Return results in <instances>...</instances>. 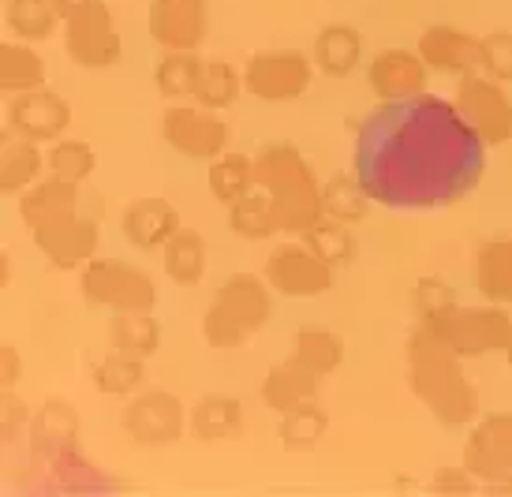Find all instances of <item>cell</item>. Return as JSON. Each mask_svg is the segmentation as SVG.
Returning <instances> with one entry per match:
<instances>
[{
    "instance_id": "16",
    "label": "cell",
    "mask_w": 512,
    "mask_h": 497,
    "mask_svg": "<svg viewBox=\"0 0 512 497\" xmlns=\"http://www.w3.org/2000/svg\"><path fill=\"white\" fill-rule=\"evenodd\" d=\"M427 75L430 68L423 64L419 53L385 49V53H378V57L370 60L367 83H370V94L378 101H404L427 90Z\"/></svg>"
},
{
    "instance_id": "12",
    "label": "cell",
    "mask_w": 512,
    "mask_h": 497,
    "mask_svg": "<svg viewBox=\"0 0 512 497\" xmlns=\"http://www.w3.org/2000/svg\"><path fill=\"white\" fill-rule=\"evenodd\" d=\"M464 468L490 486L512 479V412L486 415L471 430L464 445Z\"/></svg>"
},
{
    "instance_id": "38",
    "label": "cell",
    "mask_w": 512,
    "mask_h": 497,
    "mask_svg": "<svg viewBox=\"0 0 512 497\" xmlns=\"http://www.w3.org/2000/svg\"><path fill=\"white\" fill-rule=\"evenodd\" d=\"M243 90V71H236L228 60H206L202 64V75H199V86H195V101H199L202 109H228L232 101L240 98Z\"/></svg>"
},
{
    "instance_id": "28",
    "label": "cell",
    "mask_w": 512,
    "mask_h": 497,
    "mask_svg": "<svg viewBox=\"0 0 512 497\" xmlns=\"http://www.w3.org/2000/svg\"><path fill=\"white\" fill-rule=\"evenodd\" d=\"M326 430H329V415H326V408H318V397H314L281 415L277 438H281V445H285L288 453H311V449L322 445Z\"/></svg>"
},
{
    "instance_id": "30",
    "label": "cell",
    "mask_w": 512,
    "mask_h": 497,
    "mask_svg": "<svg viewBox=\"0 0 512 497\" xmlns=\"http://www.w3.org/2000/svg\"><path fill=\"white\" fill-rule=\"evenodd\" d=\"M202 64L191 49H172L165 57L157 60L154 68V86L157 94L165 101H184V98H195V86H199V75H202Z\"/></svg>"
},
{
    "instance_id": "34",
    "label": "cell",
    "mask_w": 512,
    "mask_h": 497,
    "mask_svg": "<svg viewBox=\"0 0 512 497\" xmlns=\"http://www.w3.org/2000/svg\"><path fill=\"white\" fill-rule=\"evenodd\" d=\"M292 359L318 378H329L344 363V341L333 329H299L296 344H292Z\"/></svg>"
},
{
    "instance_id": "42",
    "label": "cell",
    "mask_w": 512,
    "mask_h": 497,
    "mask_svg": "<svg viewBox=\"0 0 512 497\" xmlns=\"http://www.w3.org/2000/svg\"><path fill=\"white\" fill-rule=\"evenodd\" d=\"M202 337H206L210 348H240L251 333H247L232 314L221 311L217 303H210V311H206V318H202Z\"/></svg>"
},
{
    "instance_id": "45",
    "label": "cell",
    "mask_w": 512,
    "mask_h": 497,
    "mask_svg": "<svg viewBox=\"0 0 512 497\" xmlns=\"http://www.w3.org/2000/svg\"><path fill=\"white\" fill-rule=\"evenodd\" d=\"M23 378V359H19V348L12 341L0 344V385L12 389L15 382Z\"/></svg>"
},
{
    "instance_id": "43",
    "label": "cell",
    "mask_w": 512,
    "mask_h": 497,
    "mask_svg": "<svg viewBox=\"0 0 512 497\" xmlns=\"http://www.w3.org/2000/svg\"><path fill=\"white\" fill-rule=\"evenodd\" d=\"M412 303H415V314L427 318V314H438V311H445V307H453L456 296L441 277H419V284H415V292H412Z\"/></svg>"
},
{
    "instance_id": "18",
    "label": "cell",
    "mask_w": 512,
    "mask_h": 497,
    "mask_svg": "<svg viewBox=\"0 0 512 497\" xmlns=\"http://www.w3.org/2000/svg\"><path fill=\"white\" fill-rule=\"evenodd\" d=\"M124 240L139 251H161L180 232V213L169 199H135L120 217Z\"/></svg>"
},
{
    "instance_id": "7",
    "label": "cell",
    "mask_w": 512,
    "mask_h": 497,
    "mask_svg": "<svg viewBox=\"0 0 512 497\" xmlns=\"http://www.w3.org/2000/svg\"><path fill=\"white\" fill-rule=\"evenodd\" d=\"M453 105L486 146H505L512 139V98L505 94V86L498 79L475 75V71L460 75Z\"/></svg>"
},
{
    "instance_id": "46",
    "label": "cell",
    "mask_w": 512,
    "mask_h": 497,
    "mask_svg": "<svg viewBox=\"0 0 512 497\" xmlns=\"http://www.w3.org/2000/svg\"><path fill=\"white\" fill-rule=\"evenodd\" d=\"M471 475L468 468H449L441 471L438 479H434V490H449V494H464V490H471Z\"/></svg>"
},
{
    "instance_id": "9",
    "label": "cell",
    "mask_w": 512,
    "mask_h": 497,
    "mask_svg": "<svg viewBox=\"0 0 512 497\" xmlns=\"http://www.w3.org/2000/svg\"><path fill=\"white\" fill-rule=\"evenodd\" d=\"M161 139L169 142L176 154L191 161H214L228 150V124L214 109L202 105H172L161 116Z\"/></svg>"
},
{
    "instance_id": "49",
    "label": "cell",
    "mask_w": 512,
    "mask_h": 497,
    "mask_svg": "<svg viewBox=\"0 0 512 497\" xmlns=\"http://www.w3.org/2000/svg\"><path fill=\"white\" fill-rule=\"evenodd\" d=\"M505 359H509V367H512V341H509V348H505Z\"/></svg>"
},
{
    "instance_id": "25",
    "label": "cell",
    "mask_w": 512,
    "mask_h": 497,
    "mask_svg": "<svg viewBox=\"0 0 512 497\" xmlns=\"http://www.w3.org/2000/svg\"><path fill=\"white\" fill-rule=\"evenodd\" d=\"M42 142L30 139H4L0 146V191L4 195H23L27 187H34L42 180L45 169V154L38 150Z\"/></svg>"
},
{
    "instance_id": "11",
    "label": "cell",
    "mask_w": 512,
    "mask_h": 497,
    "mask_svg": "<svg viewBox=\"0 0 512 497\" xmlns=\"http://www.w3.org/2000/svg\"><path fill=\"white\" fill-rule=\"evenodd\" d=\"M314 83V60L292 49L255 53L243 68V90L258 101H292Z\"/></svg>"
},
{
    "instance_id": "20",
    "label": "cell",
    "mask_w": 512,
    "mask_h": 497,
    "mask_svg": "<svg viewBox=\"0 0 512 497\" xmlns=\"http://www.w3.org/2000/svg\"><path fill=\"white\" fill-rule=\"evenodd\" d=\"M79 187L72 180H60V176H45L34 187H27L19 195V217L23 225L34 232V228L57 225L64 217H75L79 213Z\"/></svg>"
},
{
    "instance_id": "48",
    "label": "cell",
    "mask_w": 512,
    "mask_h": 497,
    "mask_svg": "<svg viewBox=\"0 0 512 497\" xmlns=\"http://www.w3.org/2000/svg\"><path fill=\"white\" fill-rule=\"evenodd\" d=\"M0 266H4V284H8L12 281V255H8V251L0 255Z\"/></svg>"
},
{
    "instance_id": "27",
    "label": "cell",
    "mask_w": 512,
    "mask_h": 497,
    "mask_svg": "<svg viewBox=\"0 0 512 497\" xmlns=\"http://www.w3.org/2000/svg\"><path fill=\"white\" fill-rule=\"evenodd\" d=\"M161 266L169 273V281L180 288H191L206 277V240L191 228H180L165 247H161Z\"/></svg>"
},
{
    "instance_id": "15",
    "label": "cell",
    "mask_w": 512,
    "mask_h": 497,
    "mask_svg": "<svg viewBox=\"0 0 512 497\" xmlns=\"http://www.w3.org/2000/svg\"><path fill=\"white\" fill-rule=\"evenodd\" d=\"M34 247L53 270H83L90 258H98V225L75 213L57 225L34 228Z\"/></svg>"
},
{
    "instance_id": "44",
    "label": "cell",
    "mask_w": 512,
    "mask_h": 497,
    "mask_svg": "<svg viewBox=\"0 0 512 497\" xmlns=\"http://www.w3.org/2000/svg\"><path fill=\"white\" fill-rule=\"evenodd\" d=\"M0 415H4V438L12 441L15 430L27 423V404L15 397L12 389H4V400H0Z\"/></svg>"
},
{
    "instance_id": "35",
    "label": "cell",
    "mask_w": 512,
    "mask_h": 497,
    "mask_svg": "<svg viewBox=\"0 0 512 497\" xmlns=\"http://www.w3.org/2000/svg\"><path fill=\"white\" fill-rule=\"evenodd\" d=\"M4 23L19 34V42H42L57 30V23H64V15L53 0H8Z\"/></svg>"
},
{
    "instance_id": "14",
    "label": "cell",
    "mask_w": 512,
    "mask_h": 497,
    "mask_svg": "<svg viewBox=\"0 0 512 497\" xmlns=\"http://www.w3.org/2000/svg\"><path fill=\"white\" fill-rule=\"evenodd\" d=\"M146 27L165 53L172 49H199L210 30V8L206 0H150Z\"/></svg>"
},
{
    "instance_id": "3",
    "label": "cell",
    "mask_w": 512,
    "mask_h": 497,
    "mask_svg": "<svg viewBox=\"0 0 512 497\" xmlns=\"http://www.w3.org/2000/svg\"><path fill=\"white\" fill-rule=\"evenodd\" d=\"M255 184L270 195L277 228L285 236H303L307 228L326 217L318 176H314L311 161L299 154V146L292 142H270L255 157Z\"/></svg>"
},
{
    "instance_id": "4",
    "label": "cell",
    "mask_w": 512,
    "mask_h": 497,
    "mask_svg": "<svg viewBox=\"0 0 512 497\" xmlns=\"http://www.w3.org/2000/svg\"><path fill=\"white\" fill-rule=\"evenodd\" d=\"M419 326H427L434 337H441L464 359L505 352L512 341V318L501 303H483V307H460V303H453L445 311L419 318Z\"/></svg>"
},
{
    "instance_id": "31",
    "label": "cell",
    "mask_w": 512,
    "mask_h": 497,
    "mask_svg": "<svg viewBox=\"0 0 512 497\" xmlns=\"http://www.w3.org/2000/svg\"><path fill=\"white\" fill-rule=\"evenodd\" d=\"M45 86V60L23 42L0 45V90L4 94H27Z\"/></svg>"
},
{
    "instance_id": "2",
    "label": "cell",
    "mask_w": 512,
    "mask_h": 497,
    "mask_svg": "<svg viewBox=\"0 0 512 497\" xmlns=\"http://www.w3.org/2000/svg\"><path fill=\"white\" fill-rule=\"evenodd\" d=\"M408 385L445 426H468L479 412V393L464 374V355L419 326L408 337Z\"/></svg>"
},
{
    "instance_id": "1",
    "label": "cell",
    "mask_w": 512,
    "mask_h": 497,
    "mask_svg": "<svg viewBox=\"0 0 512 497\" xmlns=\"http://www.w3.org/2000/svg\"><path fill=\"white\" fill-rule=\"evenodd\" d=\"M483 161L486 142L460 109L430 94L382 101L359 128L356 176L393 210L453 206L479 184Z\"/></svg>"
},
{
    "instance_id": "6",
    "label": "cell",
    "mask_w": 512,
    "mask_h": 497,
    "mask_svg": "<svg viewBox=\"0 0 512 497\" xmlns=\"http://www.w3.org/2000/svg\"><path fill=\"white\" fill-rule=\"evenodd\" d=\"M64 49L68 60L86 71H105L120 60V30L105 0L64 15Z\"/></svg>"
},
{
    "instance_id": "32",
    "label": "cell",
    "mask_w": 512,
    "mask_h": 497,
    "mask_svg": "<svg viewBox=\"0 0 512 497\" xmlns=\"http://www.w3.org/2000/svg\"><path fill=\"white\" fill-rule=\"evenodd\" d=\"M90 378H94V389L105 393V397H135L146 382V359H135V355H124V352H109L105 359L94 363Z\"/></svg>"
},
{
    "instance_id": "8",
    "label": "cell",
    "mask_w": 512,
    "mask_h": 497,
    "mask_svg": "<svg viewBox=\"0 0 512 497\" xmlns=\"http://www.w3.org/2000/svg\"><path fill=\"white\" fill-rule=\"evenodd\" d=\"M187 412L191 408H184V400L169 389H139L124 404L120 423L128 430V438L139 445H172L184 438Z\"/></svg>"
},
{
    "instance_id": "5",
    "label": "cell",
    "mask_w": 512,
    "mask_h": 497,
    "mask_svg": "<svg viewBox=\"0 0 512 497\" xmlns=\"http://www.w3.org/2000/svg\"><path fill=\"white\" fill-rule=\"evenodd\" d=\"M79 292L86 303L105 311H154V277L120 258H90L79 270Z\"/></svg>"
},
{
    "instance_id": "17",
    "label": "cell",
    "mask_w": 512,
    "mask_h": 497,
    "mask_svg": "<svg viewBox=\"0 0 512 497\" xmlns=\"http://www.w3.org/2000/svg\"><path fill=\"white\" fill-rule=\"evenodd\" d=\"M415 53L423 57L430 71H441V75H468L479 68V38L453 27V23H438V27L423 30Z\"/></svg>"
},
{
    "instance_id": "29",
    "label": "cell",
    "mask_w": 512,
    "mask_h": 497,
    "mask_svg": "<svg viewBox=\"0 0 512 497\" xmlns=\"http://www.w3.org/2000/svg\"><path fill=\"white\" fill-rule=\"evenodd\" d=\"M228 228L240 236V240H270L277 236V213H273L270 195L255 184V191H247L243 199H236L228 206Z\"/></svg>"
},
{
    "instance_id": "33",
    "label": "cell",
    "mask_w": 512,
    "mask_h": 497,
    "mask_svg": "<svg viewBox=\"0 0 512 497\" xmlns=\"http://www.w3.org/2000/svg\"><path fill=\"white\" fill-rule=\"evenodd\" d=\"M206 180H210V191H214V199L221 206H232L236 199H243L247 191H255V157L247 154H221L210 161V172H206Z\"/></svg>"
},
{
    "instance_id": "40",
    "label": "cell",
    "mask_w": 512,
    "mask_h": 497,
    "mask_svg": "<svg viewBox=\"0 0 512 497\" xmlns=\"http://www.w3.org/2000/svg\"><path fill=\"white\" fill-rule=\"evenodd\" d=\"M75 438H79V419H75V412L64 400H49L42 408V415L34 419V445H38V453H42L45 445H49V453L72 449Z\"/></svg>"
},
{
    "instance_id": "21",
    "label": "cell",
    "mask_w": 512,
    "mask_h": 497,
    "mask_svg": "<svg viewBox=\"0 0 512 497\" xmlns=\"http://www.w3.org/2000/svg\"><path fill=\"white\" fill-rule=\"evenodd\" d=\"M187 430L199 441H232L243 430V404L225 393H206L187 412Z\"/></svg>"
},
{
    "instance_id": "41",
    "label": "cell",
    "mask_w": 512,
    "mask_h": 497,
    "mask_svg": "<svg viewBox=\"0 0 512 497\" xmlns=\"http://www.w3.org/2000/svg\"><path fill=\"white\" fill-rule=\"evenodd\" d=\"M479 71L498 79V83H512V34L498 30L479 38Z\"/></svg>"
},
{
    "instance_id": "24",
    "label": "cell",
    "mask_w": 512,
    "mask_h": 497,
    "mask_svg": "<svg viewBox=\"0 0 512 497\" xmlns=\"http://www.w3.org/2000/svg\"><path fill=\"white\" fill-rule=\"evenodd\" d=\"M475 288L486 303H512V236L486 240L475 251Z\"/></svg>"
},
{
    "instance_id": "39",
    "label": "cell",
    "mask_w": 512,
    "mask_h": 497,
    "mask_svg": "<svg viewBox=\"0 0 512 497\" xmlns=\"http://www.w3.org/2000/svg\"><path fill=\"white\" fill-rule=\"evenodd\" d=\"M45 169H49V176L86 184L94 176V169H98V154L83 139H57L49 146V154H45Z\"/></svg>"
},
{
    "instance_id": "10",
    "label": "cell",
    "mask_w": 512,
    "mask_h": 497,
    "mask_svg": "<svg viewBox=\"0 0 512 497\" xmlns=\"http://www.w3.org/2000/svg\"><path fill=\"white\" fill-rule=\"evenodd\" d=\"M266 281L288 299H314L333 288V266L322 262L303 240L281 243L266 258Z\"/></svg>"
},
{
    "instance_id": "22",
    "label": "cell",
    "mask_w": 512,
    "mask_h": 497,
    "mask_svg": "<svg viewBox=\"0 0 512 497\" xmlns=\"http://www.w3.org/2000/svg\"><path fill=\"white\" fill-rule=\"evenodd\" d=\"M311 60L322 75H333V79L352 75L359 68V60H363V34L356 27H348V23H329L314 38Z\"/></svg>"
},
{
    "instance_id": "36",
    "label": "cell",
    "mask_w": 512,
    "mask_h": 497,
    "mask_svg": "<svg viewBox=\"0 0 512 497\" xmlns=\"http://www.w3.org/2000/svg\"><path fill=\"white\" fill-rule=\"evenodd\" d=\"M299 240L307 243L322 262H329L333 270H341V266H352V262H356V236H352V225H344V221L322 217V221L307 228Z\"/></svg>"
},
{
    "instance_id": "26",
    "label": "cell",
    "mask_w": 512,
    "mask_h": 497,
    "mask_svg": "<svg viewBox=\"0 0 512 497\" xmlns=\"http://www.w3.org/2000/svg\"><path fill=\"white\" fill-rule=\"evenodd\" d=\"M109 344H113V352L150 359L161 348V326H157V318H150V311H113Z\"/></svg>"
},
{
    "instance_id": "13",
    "label": "cell",
    "mask_w": 512,
    "mask_h": 497,
    "mask_svg": "<svg viewBox=\"0 0 512 497\" xmlns=\"http://www.w3.org/2000/svg\"><path fill=\"white\" fill-rule=\"evenodd\" d=\"M72 124V105L57 90L38 86L27 94H12L8 101V128L30 142H57Z\"/></svg>"
},
{
    "instance_id": "19",
    "label": "cell",
    "mask_w": 512,
    "mask_h": 497,
    "mask_svg": "<svg viewBox=\"0 0 512 497\" xmlns=\"http://www.w3.org/2000/svg\"><path fill=\"white\" fill-rule=\"evenodd\" d=\"M214 303L225 314H232L251 337L273 318V296L270 281H258L255 273H232L221 288H217Z\"/></svg>"
},
{
    "instance_id": "37",
    "label": "cell",
    "mask_w": 512,
    "mask_h": 497,
    "mask_svg": "<svg viewBox=\"0 0 512 497\" xmlns=\"http://www.w3.org/2000/svg\"><path fill=\"white\" fill-rule=\"evenodd\" d=\"M370 210V191L363 187L359 176H333L322 187V213L344 225H359Z\"/></svg>"
},
{
    "instance_id": "47",
    "label": "cell",
    "mask_w": 512,
    "mask_h": 497,
    "mask_svg": "<svg viewBox=\"0 0 512 497\" xmlns=\"http://www.w3.org/2000/svg\"><path fill=\"white\" fill-rule=\"evenodd\" d=\"M60 8V15H68V12H75V8H86V4H94V0H53Z\"/></svg>"
},
{
    "instance_id": "23",
    "label": "cell",
    "mask_w": 512,
    "mask_h": 497,
    "mask_svg": "<svg viewBox=\"0 0 512 497\" xmlns=\"http://www.w3.org/2000/svg\"><path fill=\"white\" fill-rule=\"evenodd\" d=\"M318 374L296 363V359H285V363H277L270 367V374L262 378V400H266V408H273L277 415L292 412L296 404L303 400H314L318 397Z\"/></svg>"
}]
</instances>
